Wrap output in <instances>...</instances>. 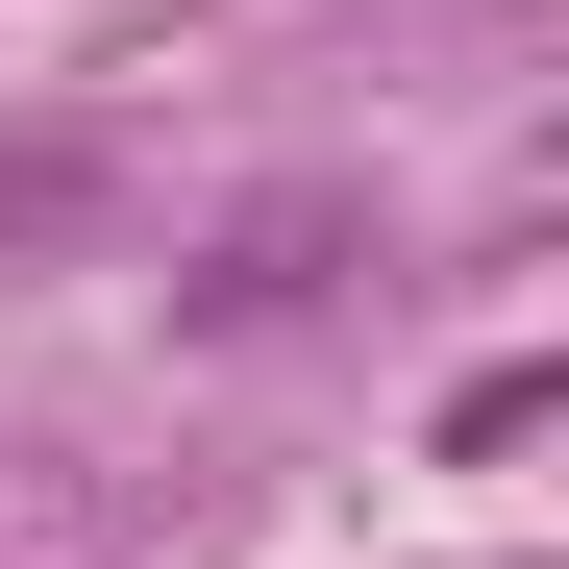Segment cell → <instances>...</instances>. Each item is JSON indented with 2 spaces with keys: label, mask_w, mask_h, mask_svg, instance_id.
<instances>
[{
  "label": "cell",
  "mask_w": 569,
  "mask_h": 569,
  "mask_svg": "<svg viewBox=\"0 0 569 569\" xmlns=\"http://www.w3.org/2000/svg\"><path fill=\"white\" fill-rule=\"evenodd\" d=\"M322 248H347L322 199H248V223H223V272H199V322H272V298H322Z\"/></svg>",
  "instance_id": "6da1fadb"
},
{
  "label": "cell",
  "mask_w": 569,
  "mask_h": 569,
  "mask_svg": "<svg viewBox=\"0 0 569 569\" xmlns=\"http://www.w3.org/2000/svg\"><path fill=\"white\" fill-rule=\"evenodd\" d=\"M74 199H100V149H74V124H26V149H0V248H50Z\"/></svg>",
  "instance_id": "7a4b0ae2"
}]
</instances>
